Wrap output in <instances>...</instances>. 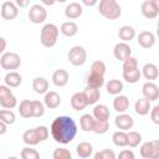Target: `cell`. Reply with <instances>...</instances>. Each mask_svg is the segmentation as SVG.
<instances>
[{"instance_id":"cell-1","label":"cell","mask_w":159,"mask_h":159,"mask_svg":"<svg viewBox=\"0 0 159 159\" xmlns=\"http://www.w3.org/2000/svg\"><path fill=\"white\" fill-rule=\"evenodd\" d=\"M50 132L55 142L68 144L75 139L77 134V124L70 116H58L51 123Z\"/></svg>"},{"instance_id":"cell-2","label":"cell","mask_w":159,"mask_h":159,"mask_svg":"<svg viewBox=\"0 0 159 159\" xmlns=\"http://www.w3.org/2000/svg\"><path fill=\"white\" fill-rule=\"evenodd\" d=\"M98 11L109 20H116L122 15V7L116 0H101L98 2Z\"/></svg>"},{"instance_id":"cell-3","label":"cell","mask_w":159,"mask_h":159,"mask_svg":"<svg viewBox=\"0 0 159 159\" xmlns=\"http://www.w3.org/2000/svg\"><path fill=\"white\" fill-rule=\"evenodd\" d=\"M58 27L55 24H45L40 32V41L45 47H53L58 39Z\"/></svg>"},{"instance_id":"cell-4","label":"cell","mask_w":159,"mask_h":159,"mask_svg":"<svg viewBox=\"0 0 159 159\" xmlns=\"http://www.w3.org/2000/svg\"><path fill=\"white\" fill-rule=\"evenodd\" d=\"M20 65H21V58L15 52H5L0 58V66L4 70H7L10 72L14 70H17Z\"/></svg>"},{"instance_id":"cell-5","label":"cell","mask_w":159,"mask_h":159,"mask_svg":"<svg viewBox=\"0 0 159 159\" xmlns=\"http://www.w3.org/2000/svg\"><path fill=\"white\" fill-rule=\"evenodd\" d=\"M139 153L144 159H159V140L143 143L140 145Z\"/></svg>"},{"instance_id":"cell-6","label":"cell","mask_w":159,"mask_h":159,"mask_svg":"<svg viewBox=\"0 0 159 159\" xmlns=\"http://www.w3.org/2000/svg\"><path fill=\"white\" fill-rule=\"evenodd\" d=\"M87 60V52L82 46H73L68 51V61L73 66H82Z\"/></svg>"},{"instance_id":"cell-7","label":"cell","mask_w":159,"mask_h":159,"mask_svg":"<svg viewBox=\"0 0 159 159\" xmlns=\"http://www.w3.org/2000/svg\"><path fill=\"white\" fill-rule=\"evenodd\" d=\"M140 12L144 17L152 20L159 15V1L158 0H145L140 5Z\"/></svg>"},{"instance_id":"cell-8","label":"cell","mask_w":159,"mask_h":159,"mask_svg":"<svg viewBox=\"0 0 159 159\" xmlns=\"http://www.w3.org/2000/svg\"><path fill=\"white\" fill-rule=\"evenodd\" d=\"M29 19L34 24H42L47 17L46 9L40 4H34L29 10Z\"/></svg>"},{"instance_id":"cell-9","label":"cell","mask_w":159,"mask_h":159,"mask_svg":"<svg viewBox=\"0 0 159 159\" xmlns=\"http://www.w3.org/2000/svg\"><path fill=\"white\" fill-rule=\"evenodd\" d=\"M143 98L148 99L149 102H155L159 98V87L154 82H145L142 86Z\"/></svg>"},{"instance_id":"cell-10","label":"cell","mask_w":159,"mask_h":159,"mask_svg":"<svg viewBox=\"0 0 159 159\" xmlns=\"http://www.w3.org/2000/svg\"><path fill=\"white\" fill-rule=\"evenodd\" d=\"M0 12H1L2 19H5V20H14L19 15L17 6L12 1H5V2H2L1 7H0Z\"/></svg>"},{"instance_id":"cell-11","label":"cell","mask_w":159,"mask_h":159,"mask_svg":"<svg viewBox=\"0 0 159 159\" xmlns=\"http://www.w3.org/2000/svg\"><path fill=\"white\" fill-rule=\"evenodd\" d=\"M114 124L118 129L124 132V130L132 129V127L134 125V119L132 116H129L127 113H120L114 118Z\"/></svg>"},{"instance_id":"cell-12","label":"cell","mask_w":159,"mask_h":159,"mask_svg":"<svg viewBox=\"0 0 159 159\" xmlns=\"http://www.w3.org/2000/svg\"><path fill=\"white\" fill-rule=\"evenodd\" d=\"M113 55L117 60L123 62L124 60H127L128 57L132 56V48L125 42H118V43H116V46L113 48Z\"/></svg>"},{"instance_id":"cell-13","label":"cell","mask_w":159,"mask_h":159,"mask_svg":"<svg viewBox=\"0 0 159 159\" xmlns=\"http://www.w3.org/2000/svg\"><path fill=\"white\" fill-rule=\"evenodd\" d=\"M138 45L143 48H150L155 43V35L152 31H142L137 37Z\"/></svg>"},{"instance_id":"cell-14","label":"cell","mask_w":159,"mask_h":159,"mask_svg":"<svg viewBox=\"0 0 159 159\" xmlns=\"http://www.w3.org/2000/svg\"><path fill=\"white\" fill-rule=\"evenodd\" d=\"M82 5L80 2H70L66 7H65V16L70 20H75V19H78L81 15H82Z\"/></svg>"},{"instance_id":"cell-15","label":"cell","mask_w":159,"mask_h":159,"mask_svg":"<svg viewBox=\"0 0 159 159\" xmlns=\"http://www.w3.org/2000/svg\"><path fill=\"white\" fill-rule=\"evenodd\" d=\"M70 80V75L66 70L63 68H58L52 73V83L57 87H63L68 83Z\"/></svg>"},{"instance_id":"cell-16","label":"cell","mask_w":159,"mask_h":159,"mask_svg":"<svg viewBox=\"0 0 159 159\" xmlns=\"http://www.w3.org/2000/svg\"><path fill=\"white\" fill-rule=\"evenodd\" d=\"M43 104L50 109H55L61 104V96L55 91L46 92L43 97Z\"/></svg>"},{"instance_id":"cell-17","label":"cell","mask_w":159,"mask_h":159,"mask_svg":"<svg viewBox=\"0 0 159 159\" xmlns=\"http://www.w3.org/2000/svg\"><path fill=\"white\" fill-rule=\"evenodd\" d=\"M142 76H144L145 80H148V82H153L154 80L158 78L159 72H158V67L154 63H145L142 68Z\"/></svg>"},{"instance_id":"cell-18","label":"cell","mask_w":159,"mask_h":159,"mask_svg":"<svg viewBox=\"0 0 159 159\" xmlns=\"http://www.w3.org/2000/svg\"><path fill=\"white\" fill-rule=\"evenodd\" d=\"M71 106L75 111H82L84 109L88 103H87V99L83 94V92H76L72 97H71Z\"/></svg>"},{"instance_id":"cell-19","label":"cell","mask_w":159,"mask_h":159,"mask_svg":"<svg viewBox=\"0 0 159 159\" xmlns=\"http://www.w3.org/2000/svg\"><path fill=\"white\" fill-rule=\"evenodd\" d=\"M4 82H5V86H7L10 88H14V87H17L22 83V76L16 71H11V72L6 73V76L4 78Z\"/></svg>"},{"instance_id":"cell-20","label":"cell","mask_w":159,"mask_h":159,"mask_svg":"<svg viewBox=\"0 0 159 159\" xmlns=\"http://www.w3.org/2000/svg\"><path fill=\"white\" fill-rule=\"evenodd\" d=\"M93 118L96 120H108L111 112L106 104H96L93 108Z\"/></svg>"},{"instance_id":"cell-21","label":"cell","mask_w":159,"mask_h":159,"mask_svg":"<svg viewBox=\"0 0 159 159\" xmlns=\"http://www.w3.org/2000/svg\"><path fill=\"white\" fill-rule=\"evenodd\" d=\"M32 89L37 94H45L48 91V81L45 77H35L32 80Z\"/></svg>"},{"instance_id":"cell-22","label":"cell","mask_w":159,"mask_h":159,"mask_svg":"<svg viewBox=\"0 0 159 159\" xmlns=\"http://www.w3.org/2000/svg\"><path fill=\"white\" fill-rule=\"evenodd\" d=\"M118 37L122 40V42H129L132 41L134 37H135V30L133 26H129V25H124L119 29L118 31Z\"/></svg>"},{"instance_id":"cell-23","label":"cell","mask_w":159,"mask_h":159,"mask_svg":"<svg viewBox=\"0 0 159 159\" xmlns=\"http://www.w3.org/2000/svg\"><path fill=\"white\" fill-rule=\"evenodd\" d=\"M113 108L117 112H119V113H124L129 108V99H128V97L123 96V94L116 96V98L113 99Z\"/></svg>"},{"instance_id":"cell-24","label":"cell","mask_w":159,"mask_h":159,"mask_svg":"<svg viewBox=\"0 0 159 159\" xmlns=\"http://www.w3.org/2000/svg\"><path fill=\"white\" fill-rule=\"evenodd\" d=\"M150 102L145 98H139L134 103V111L138 116H147L150 112Z\"/></svg>"},{"instance_id":"cell-25","label":"cell","mask_w":159,"mask_h":159,"mask_svg":"<svg viewBox=\"0 0 159 159\" xmlns=\"http://www.w3.org/2000/svg\"><path fill=\"white\" fill-rule=\"evenodd\" d=\"M58 30L61 31L62 35H65L67 37H72L78 32V26L73 21H66V22L61 24V27Z\"/></svg>"},{"instance_id":"cell-26","label":"cell","mask_w":159,"mask_h":159,"mask_svg":"<svg viewBox=\"0 0 159 159\" xmlns=\"http://www.w3.org/2000/svg\"><path fill=\"white\" fill-rule=\"evenodd\" d=\"M92 152H93V147H92V144L88 143V142H81V143H78L77 147H76V153H77V155H78L80 158H82V159L88 158V157L92 154Z\"/></svg>"},{"instance_id":"cell-27","label":"cell","mask_w":159,"mask_h":159,"mask_svg":"<svg viewBox=\"0 0 159 159\" xmlns=\"http://www.w3.org/2000/svg\"><path fill=\"white\" fill-rule=\"evenodd\" d=\"M83 94L87 99V103L88 104H96L101 97V91L97 89V88H92V87H86L84 91H83Z\"/></svg>"},{"instance_id":"cell-28","label":"cell","mask_w":159,"mask_h":159,"mask_svg":"<svg viewBox=\"0 0 159 159\" xmlns=\"http://www.w3.org/2000/svg\"><path fill=\"white\" fill-rule=\"evenodd\" d=\"M123 83L122 81L119 80H109L106 84V89L109 94H113V96H118L122 91H123Z\"/></svg>"},{"instance_id":"cell-29","label":"cell","mask_w":159,"mask_h":159,"mask_svg":"<svg viewBox=\"0 0 159 159\" xmlns=\"http://www.w3.org/2000/svg\"><path fill=\"white\" fill-rule=\"evenodd\" d=\"M94 118L92 114H83L80 118V127L83 132H92L93 130V125H94Z\"/></svg>"},{"instance_id":"cell-30","label":"cell","mask_w":159,"mask_h":159,"mask_svg":"<svg viewBox=\"0 0 159 159\" xmlns=\"http://www.w3.org/2000/svg\"><path fill=\"white\" fill-rule=\"evenodd\" d=\"M22 140H24V143L25 144H27V145H37L39 143H40V139H39V137H37V133H36V130H35V128L34 129H27V130H25L24 132V134H22Z\"/></svg>"},{"instance_id":"cell-31","label":"cell","mask_w":159,"mask_h":159,"mask_svg":"<svg viewBox=\"0 0 159 159\" xmlns=\"http://www.w3.org/2000/svg\"><path fill=\"white\" fill-rule=\"evenodd\" d=\"M19 113L22 118H30L32 117V101L24 99L19 104Z\"/></svg>"},{"instance_id":"cell-32","label":"cell","mask_w":159,"mask_h":159,"mask_svg":"<svg viewBox=\"0 0 159 159\" xmlns=\"http://www.w3.org/2000/svg\"><path fill=\"white\" fill-rule=\"evenodd\" d=\"M122 76L128 83H137L140 80L142 73L138 68H134V70H129V71H123Z\"/></svg>"},{"instance_id":"cell-33","label":"cell","mask_w":159,"mask_h":159,"mask_svg":"<svg viewBox=\"0 0 159 159\" xmlns=\"http://www.w3.org/2000/svg\"><path fill=\"white\" fill-rule=\"evenodd\" d=\"M142 142V134L135 132V130H130L127 133V145H129L130 148H135L140 144Z\"/></svg>"},{"instance_id":"cell-34","label":"cell","mask_w":159,"mask_h":159,"mask_svg":"<svg viewBox=\"0 0 159 159\" xmlns=\"http://www.w3.org/2000/svg\"><path fill=\"white\" fill-rule=\"evenodd\" d=\"M104 84V78L103 76H98V75H89L87 77V86L92 87V88H97L99 89Z\"/></svg>"},{"instance_id":"cell-35","label":"cell","mask_w":159,"mask_h":159,"mask_svg":"<svg viewBox=\"0 0 159 159\" xmlns=\"http://www.w3.org/2000/svg\"><path fill=\"white\" fill-rule=\"evenodd\" d=\"M112 140L117 147H125L127 145V133L123 130H117L112 135Z\"/></svg>"},{"instance_id":"cell-36","label":"cell","mask_w":159,"mask_h":159,"mask_svg":"<svg viewBox=\"0 0 159 159\" xmlns=\"http://www.w3.org/2000/svg\"><path fill=\"white\" fill-rule=\"evenodd\" d=\"M106 73V65L103 61L97 60L92 62L91 65V75H98V76H104Z\"/></svg>"},{"instance_id":"cell-37","label":"cell","mask_w":159,"mask_h":159,"mask_svg":"<svg viewBox=\"0 0 159 159\" xmlns=\"http://www.w3.org/2000/svg\"><path fill=\"white\" fill-rule=\"evenodd\" d=\"M15 113L10 109H1L0 111V120L4 122L6 125L7 124H14L15 123Z\"/></svg>"},{"instance_id":"cell-38","label":"cell","mask_w":159,"mask_h":159,"mask_svg":"<svg viewBox=\"0 0 159 159\" xmlns=\"http://www.w3.org/2000/svg\"><path fill=\"white\" fill-rule=\"evenodd\" d=\"M109 129V123L108 120H94V125H93V130L96 134H104L107 133Z\"/></svg>"},{"instance_id":"cell-39","label":"cell","mask_w":159,"mask_h":159,"mask_svg":"<svg viewBox=\"0 0 159 159\" xmlns=\"http://www.w3.org/2000/svg\"><path fill=\"white\" fill-rule=\"evenodd\" d=\"M21 159H40V154L31 147H25L21 150Z\"/></svg>"},{"instance_id":"cell-40","label":"cell","mask_w":159,"mask_h":159,"mask_svg":"<svg viewBox=\"0 0 159 159\" xmlns=\"http://www.w3.org/2000/svg\"><path fill=\"white\" fill-rule=\"evenodd\" d=\"M52 158L53 159H72V154L66 148H57L53 150Z\"/></svg>"},{"instance_id":"cell-41","label":"cell","mask_w":159,"mask_h":159,"mask_svg":"<svg viewBox=\"0 0 159 159\" xmlns=\"http://www.w3.org/2000/svg\"><path fill=\"white\" fill-rule=\"evenodd\" d=\"M45 113V106L40 101H32V117H41Z\"/></svg>"},{"instance_id":"cell-42","label":"cell","mask_w":159,"mask_h":159,"mask_svg":"<svg viewBox=\"0 0 159 159\" xmlns=\"http://www.w3.org/2000/svg\"><path fill=\"white\" fill-rule=\"evenodd\" d=\"M0 106L2 107V108H5V109H12V108H15L16 106H17V99H16V97L12 94V96H10V97H7L6 99H4V101H0Z\"/></svg>"},{"instance_id":"cell-43","label":"cell","mask_w":159,"mask_h":159,"mask_svg":"<svg viewBox=\"0 0 159 159\" xmlns=\"http://www.w3.org/2000/svg\"><path fill=\"white\" fill-rule=\"evenodd\" d=\"M122 68L123 71H129V70H134V68H138V61L135 57H128L127 60L123 61V65H122Z\"/></svg>"},{"instance_id":"cell-44","label":"cell","mask_w":159,"mask_h":159,"mask_svg":"<svg viewBox=\"0 0 159 159\" xmlns=\"http://www.w3.org/2000/svg\"><path fill=\"white\" fill-rule=\"evenodd\" d=\"M35 130L37 133V137H39L40 142H43V140H46L48 138L50 132H48V128L46 125H39V127L35 128Z\"/></svg>"},{"instance_id":"cell-45","label":"cell","mask_w":159,"mask_h":159,"mask_svg":"<svg viewBox=\"0 0 159 159\" xmlns=\"http://www.w3.org/2000/svg\"><path fill=\"white\" fill-rule=\"evenodd\" d=\"M10 96H12V91L10 89V87L5 84H0V101H4Z\"/></svg>"},{"instance_id":"cell-46","label":"cell","mask_w":159,"mask_h":159,"mask_svg":"<svg viewBox=\"0 0 159 159\" xmlns=\"http://www.w3.org/2000/svg\"><path fill=\"white\" fill-rule=\"evenodd\" d=\"M117 159H135V155H134V153H133L132 150H129V149H124V150L119 152Z\"/></svg>"},{"instance_id":"cell-47","label":"cell","mask_w":159,"mask_h":159,"mask_svg":"<svg viewBox=\"0 0 159 159\" xmlns=\"http://www.w3.org/2000/svg\"><path fill=\"white\" fill-rule=\"evenodd\" d=\"M150 118L154 124H159V107L158 106H154L153 108H150Z\"/></svg>"},{"instance_id":"cell-48","label":"cell","mask_w":159,"mask_h":159,"mask_svg":"<svg viewBox=\"0 0 159 159\" xmlns=\"http://www.w3.org/2000/svg\"><path fill=\"white\" fill-rule=\"evenodd\" d=\"M101 155H102V159H117L116 158V154L112 149H103L101 150Z\"/></svg>"},{"instance_id":"cell-49","label":"cell","mask_w":159,"mask_h":159,"mask_svg":"<svg viewBox=\"0 0 159 159\" xmlns=\"http://www.w3.org/2000/svg\"><path fill=\"white\" fill-rule=\"evenodd\" d=\"M5 48H6V40L4 37H0V55L5 51Z\"/></svg>"},{"instance_id":"cell-50","label":"cell","mask_w":159,"mask_h":159,"mask_svg":"<svg viewBox=\"0 0 159 159\" xmlns=\"http://www.w3.org/2000/svg\"><path fill=\"white\" fill-rule=\"evenodd\" d=\"M6 130H7V125L0 120V135H4L6 133Z\"/></svg>"},{"instance_id":"cell-51","label":"cell","mask_w":159,"mask_h":159,"mask_svg":"<svg viewBox=\"0 0 159 159\" xmlns=\"http://www.w3.org/2000/svg\"><path fill=\"white\" fill-rule=\"evenodd\" d=\"M82 4L86 5V6H94V5L97 4V0H91V1H88V0H82Z\"/></svg>"},{"instance_id":"cell-52","label":"cell","mask_w":159,"mask_h":159,"mask_svg":"<svg viewBox=\"0 0 159 159\" xmlns=\"http://www.w3.org/2000/svg\"><path fill=\"white\" fill-rule=\"evenodd\" d=\"M16 4H17L20 7H25V6H27V5L30 4V1H27V0H26V1H21V0H17V1H16Z\"/></svg>"},{"instance_id":"cell-53","label":"cell","mask_w":159,"mask_h":159,"mask_svg":"<svg viewBox=\"0 0 159 159\" xmlns=\"http://www.w3.org/2000/svg\"><path fill=\"white\" fill-rule=\"evenodd\" d=\"M93 159H102V155H101V152H97L93 157Z\"/></svg>"},{"instance_id":"cell-54","label":"cell","mask_w":159,"mask_h":159,"mask_svg":"<svg viewBox=\"0 0 159 159\" xmlns=\"http://www.w3.org/2000/svg\"><path fill=\"white\" fill-rule=\"evenodd\" d=\"M43 4H46V5H53L55 1H43Z\"/></svg>"},{"instance_id":"cell-55","label":"cell","mask_w":159,"mask_h":159,"mask_svg":"<svg viewBox=\"0 0 159 159\" xmlns=\"http://www.w3.org/2000/svg\"><path fill=\"white\" fill-rule=\"evenodd\" d=\"M7 159H19V158H16V157H9Z\"/></svg>"}]
</instances>
